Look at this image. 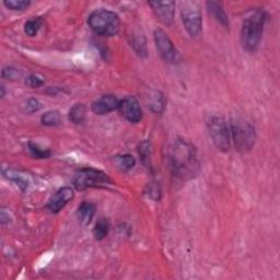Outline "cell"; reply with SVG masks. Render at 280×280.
<instances>
[{
  "label": "cell",
  "instance_id": "11",
  "mask_svg": "<svg viewBox=\"0 0 280 280\" xmlns=\"http://www.w3.org/2000/svg\"><path fill=\"white\" fill-rule=\"evenodd\" d=\"M73 196H75V192L69 186H66L61 190H58L53 197L50 199L48 208L53 213H58L66 205L72 201Z\"/></svg>",
  "mask_w": 280,
  "mask_h": 280
},
{
  "label": "cell",
  "instance_id": "20",
  "mask_svg": "<svg viewBox=\"0 0 280 280\" xmlns=\"http://www.w3.org/2000/svg\"><path fill=\"white\" fill-rule=\"evenodd\" d=\"M29 150L31 155L36 159H48L52 156V152L49 149H43L34 143H29Z\"/></svg>",
  "mask_w": 280,
  "mask_h": 280
},
{
  "label": "cell",
  "instance_id": "12",
  "mask_svg": "<svg viewBox=\"0 0 280 280\" xmlns=\"http://www.w3.org/2000/svg\"><path fill=\"white\" fill-rule=\"evenodd\" d=\"M118 104L119 101L116 99V97L112 95H105L96 100V101L92 103L91 108L95 114L105 115L118 109Z\"/></svg>",
  "mask_w": 280,
  "mask_h": 280
},
{
  "label": "cell",
  "instance_id": "16",
  "mask_svg": "<svg viewBox=\"0 0 280 280\" xmlns=\"http://www.w3.org/2000/svg\"><path fill=\"white\" fill-rule=\"evenodd\" d=\"M85 106L81 103L75 104L69 110V121L73 124H81L85 119Z\"/></svg>",
  "mask_w": 280,
  "mask_h": 280
},
{
  "label": "cell",
  "instance_id": "9",
  "mask_svg": "<svg viewBox=\"0 0 280 280\" xmlns=\"http://www.w3.org/2000/svg\"><path fill=\"white\" fill-rule=\"evenodd\" d=\"M118 110L121 114L130 123H139L143 118V111L135 97H126L119 101Z\"/></svg>",
  "mask_w": 280,
  "mask_h": 280
},
{
  "label": "cell",
  "instance_id": "17",
  "mask_svg": "<svg viewBox=\"0 0 280 280\" xmlns=\"http://www.w3.org/2000/svg\"><path fill=\"white\" fill-rule=\"evenodd\" d=\"M114 163L121 171H129L135 166L136 160L131 155H122L114 158Z\"/></svg>",
  "mask_w": 280,
  "mask_h": 280
},
{
  "label": "cell",
  "instance_id": "22",
  "mask_svg": "<svg viewBox=\"0 0 280 280\" xmlns=\"http://www.w3.org/2000/svg\"><path fill=\"white\" fill-rule=\"evenodd\" d=\"M131 45L139 56H142V57L147 56V48H146V42L144 38L135 37L134 39H132Z\"/></svg>",
  "mask_w": 280,
  "mask_h": 280
},
{
  "label": "cell",
  "instance_id": "15",
  "mask_svg": "<svg viewBox=\"0 0 280 280\" xmlns=\"http://www.w3.org/2000/svg\"><path fill=\"white\" fill-rule=\"evenodd\" d=\"M110 228H111V225H110V222L108 219H105V218L99 219L98 222L96 223L95 229H93V236H95V238L97 240H99V241H101V240L108 237L109 232H110Z\"/></svg>",
  "mask_w": 280,
  "mask_h": 280
},
{
  "label": "cell",
  "instance_id": "7",
  "mask_svg": "<svg viewBox=\"0 0 280 280\" xmlns=\"http://www.w3.org/2000/svg\"><path fill=\"white\" fill-rule=\"evenodd\" d=\"M183 24L192 36H196L202 31L203 17L196 4L185 3L181 11Z\"/></svg>",
  "mask_w": 280,
  "mask_h": 280
},
{
  "label": "cell",
  "instance_id": "13",
  "mask_svg": "<svg viewBox=\"0 0 280 280\" xmlns=\"http://www.w3.org/2000/svg\"><path fill=\"white\" fill-rule=\"evenodd\" d=\"M207 8L208 11L213 16V18H215L220 24L223 25L224 28H229V18L226 16L221 4L217 2H209L207 3Z\"/></svg>",
  "mask_w": 280,
  "mask_h": 280
},
{
  "label": "cell",
  "instance_id": "3",
  "mask_svg": "<svg viewBox=\"0 0 280 280\" xmlns=\"http://www.w3.org/2000/svg\"><path fill=\"white\" fill-rule=\"evenodd\" d=\"M88 24L96 34L106 37L115 36L121 29V20L117 13L106 9L93 11L88 18Z\"/></svg>",
  "mask_w": 280,
  "mask_h": 280
},
{
  "label": "cell",
  "instance_id": "1",
  "mask_svg": "<svg viewBox=\"0 0 280 280\" xmlns=\"http://www.w3.org/2000/svg\"><path fill=\"white\" fill-rule=\"evenodd\" d=\"M169 163L173 173L182 179H191L199 172V161L194 147L183 139H176L171 145Z\"/></svg>",
  "mask_w": 280,
  "mask_h": 280
},
{
  "label": "cell",
  "instance_id": "21",
  "mask_svg": "<svg viewBox=\"0 0 280 280\" xmlns=\"http://www.w3.org/2000/svg\"><path fill=\"white\" fill-rule=\"evenodd\" d=\"M4 5L10 10L21 11L28 8L31 3L29 0H6L4 2Z\"/></svg>",
  "mask_w": 280,
  "mask_h": 280
},
{
  "label": "cell",
  "instance_id": "23",
  "mask_svg": "<svg viewBox=\"0 0 280 280\" xmlns=\"http://www.w3.org/2000/svg\"><path fill=\"white\" fill-rule=\"evenodd\" d=\"M25 83L31 86V88H39V86H42L44 84V81L43 79L41 77H38L37 75H31L26 79Z\"/></svg>",
  "mask_w": 280,
  "mask_h": 280
},
{
  "label": "cell",
  "instance_id": "2",
  "mask_svg": "<svg viewBox=\"0 0 280 280\" xmlns=\"http://www.w3.org/2000/svg\"><path fill=\"white\" fill-rule=\"evenodd\" d=\"M266 17L264 11L257 10L245 18L241 29V42L244 50L248 52L257 50L262 41Z\"/></svg>",
  "mask_w": 280,
  "mask_h": 280
},
{
  "label": "cell",
  "instance_id": "10",
  "mask_svg": "<svg viewBox=\"0 0 280 280\" xmlns=\"http://www.w3.org/2000/svg\"><path fill=\"white\" fill-rule=\"evenodd\" d=\"M149 6L155 12L156 17L166 25L173 24L175 13L174 2H150Z\"/></svg>",
  "mask_w": 280,
  "mask_h": 280
},
{
  "label": "cell",
  "instance_id": "19",
  "mask_svg": "<svg viewBox=\"0 0 280 280\" xmlns=\"http://www.w3.org/2000/svg\"><path fill=\"white\" fill-rule=\"evenodd\" d=\"M42 24H43L42 18H34V19L29 20V21L25 22V24H24L25 34L29 36H35L37 34L38 30L41 29Z\"/></svg>",
  "mask_w": 280,
  "mask_h": 280
},
{
  "label": "cell",
  "instance_id": "4",
  "mask_svg": "<svg viewBox=\"0 0 280 280\" xmlns=\"http://www.w3.org/2000/svg\"><path fill=\"white\" fill-rule=\"evenodd\" d=\"M229 125L231 140H233V143H235L237 150L240 152L250 151L254 147L256 140L254 126L241 118L233 119Z\"/></svg>",
  "mask_w": 280,
  "mask_h": 280
},
{
  "label": "cell",
  "instance_id": "14",
  "mask_svg": "<svg viewBox=\"0 0 280 280\" xmlns=\"http://www.w3.org/2000/svg\"><path fill=\"white\" fill-rule=\"evenodd\" d=\"M97 212V206L92 203L83 202L78 208V216L80 221L84 224H89Z\"/></svg>",
  "mask_w": 280,
  "mask_h": 280
},
{
  "label": "cell",
  "instance_id": "27",
  "mask_svg": "<svg viewBox=\"0 0 280 280\" xmlns=\"http://www.w3.org/2000/svg\"><path fill=\"white\" fill-rule=\"evenodd\" d=\"M0 89H2V98H4L5 97V86L2 85V88Z\"/></svg>",
  "mask_w": 280,
  "mask_h": 280
},
{
  "label": "cell",
  "instance_id": "5",
  "mask_svg": "<svg viewBox=\"0 0 280 280\" xmlns=\"http://www.w3.org/2000/svg\"><path fill=\"white\" fill-rule=\"evenodd\" d=\"M72 183L79 191L113 184L112 179L106 173L91 168H84L77 171L76 174L73 175Z\"/></svg>",
  "mask_w": 280,
  "mask_h": 280
},
{
  "label": "cell",
  "instance_id": "6",
  "mask_svg": "<svg viewBox=\"0 0 280 280\" xmlns=\"http://www.w3.org/2000/svg\"><path fill=\"white\" fill-rule=\"evenodd\" d=\"M208 128L213 144L218 150L226 152L231 147L230 125L220 116H212L208 122Z\"/></svg>",
  "mask_w": 280,
  "mask_h": 280
},
{
  "label": "cell",
  "instance_id": "25",
  "mask_svg": "<svg viewBox=\"0 0 280 280\" xmlns=\"http://www.w3.org/2000/svg\"><path fill=\"white\" fill-rule=\"evenodd\" d=\"M41 109V103L38 102V100L36 99H30L28 103H26V111L29 113H34L37 112Z\"/></svg>",
  "mask_w": 280,
  "mask_h": 280
},
{
  "label": "cell",
  "instance_id": "8",
  "mask_svg": "<svg viewBox=\"0 0 280 280\" xmlns=\"http://www.w3.org/2000/svg\"><path fill=\"white\" fill-rule=\"evenodd\" d=\"M155 42L159 54L164 62L169 64H176L179 62L181 56H179L172 39L163 30L158 29L155 31Z\"/></svg>",
  "mask_w": 280,
  "mask_h": 280
},
{
  "label": "cell",
  "instance_id": "26",
  "mask_svg": "<svg viewBox=\"0 0 280 280\" xmlns=\"http://www.w3.org/2000/svg\"><path fill=\"white\" fill-rule=\"evenodd\" d=\"M17 75H18V71L13 68H5L3 70V77L7 79H15Z\"/></svg>",
  "mask_w": 280,
  "mask_h": 280
},
{
  "label": "cell",
  "instance_id": "24",
  "mask_svg": "<svg viewBox=\"0 0 280 280\" xmlns=\"http://www.w3.org/2000/svg\"><path fill=\"white\" fill-rule=\"evenodd\" d=\"M150 144L149 143H143L139 146V155L143 158L144 162L145 160H148L149 161V157H150Z\"/></svg>",
  "mask_w": 280,
  "mask_h": 280
},
{
  "label": "cell",
  "instance_id": "18",
  "mask_svg": "<svg viewBox=\"0 0 280 280\" xmlns=\"http://www.w3.org/2000/svg\"><path fill=\"white\" fill-rule=\"evenodd\" d=\"M41 119L43 125L50 126V127H53V126H58L62 123V116L57 111H49L44 113V115L42 116Z\"/></svg>",
  "mask_w": 280,
  "mask_h": 280
}]
</instances>
